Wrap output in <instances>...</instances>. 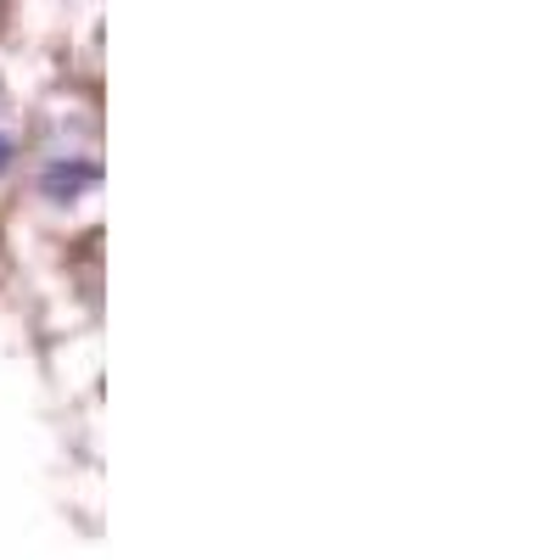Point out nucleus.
<instances>
[{"label": "nucleus", "instance_id": "1", "mask_svg": "<svg viewBox=\"0 0 560 560\" xmlns=\"http://www.w3.org/2000/svg\"><path fill=\"white\" fill-rule=\"evenodd\" d=\"M84 185H96V168L90 163H51L45 168V197L51 202H73Z\"/></svg>", "mask_w": 560, "mask_h": 560}, {"label": "nucleus", "instance_id": "2", "mask_svg": "<svg viewBox=\"0 0 560 560\" xmlns=\"http://www.w3.org/2000/svg\"><path fill=\"white\" fill-rule=\"evenodd\" d=\"M7 163H12V140H7V135H0V168H7Z\"/></svg>", "mask_w": 560, "mask_h": 560}]
</instances>
